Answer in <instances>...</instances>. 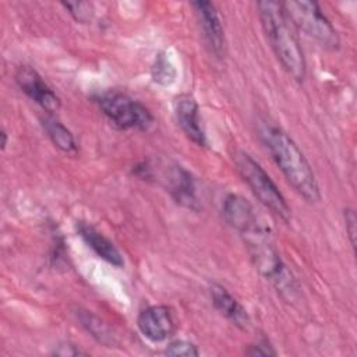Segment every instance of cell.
I'll list each match as a JSON object with an SVG mask.
<instances>
[{
	"mask_svg": "<svg viewBox=\"0 0 357 357\" xmlns=\"http://www.w3.org/2000/svg\"><path fill=\"white\" fill-rule=\"evenodd\" d=\"M261 138L289 184L308 202L321 199L315 173L298 145L279 127L264 124Z\"/></svg>",
	"mask_w": 357,
	"mask_h": 357,
	"instance_id": "cell-1",
	"label": "cell"
},
{
	"mask_svg": "<svg viewBox=\"0 0 357 357\" xmlns=\"http://www.w3.org/2000/svg\"><path fill=\"white\" fill-rule=\"evenodd\" d=\"M264 32L283 70L297 82L305 77V59L297 32L287 18L282 3L265 0L257 3Z\"/></svg>",
	"mask_w": 357,
	"mask_h": 357,
	"instance_id": "cell-2",
	"label": "cell"
},
{
	"mask_svg": "<svg viewBox=\"0 0 357 357\" xmlns=\"http://www.w3.org/2000/svg\"><path fill=\"white\" fill-rule=\"evenodd\" d=\"M245 247L255 269L269 280L280 293H287L290 297L296 291V282L291 273L282 262L265 227L257 225L241 234Z\"/></svg>",
	"mask_w": 357,
	"mask_h": 357,
	"instance_id": "cell-3",
	"label": "cell"
},
{
	"mask_svg": "<svg viewBox=\"0 0 357 357\" xmlns=\"http://www.w3.org/2000/svg\"><path fill=\"white\" fill-rule=\"evenodd\" d=\"M233 159L238 174L258 201L275 216L283 222H289L291 216L290 206L264 167L244 151H237Z\"/></svg>",
	"mask_w": 357,
	"mask_h": 357,
	"instance_id": "cell-4",
	"label": "cell"
},
{
	"mask_svg": "<svg viewBox=\"0 0 357 357\" xmlns=\"http://www.w3.org/2000/svg\"><path fill=\"white\" fill-rule=\"evenodd\" d=\"M282 7L296 31L303 32L328 50H337L340 47L337 31L326 18L318 3L289 0L283 1Z\"/></svg>",
	"mask_w": 357,
	"mask_h": 357,
	"instance_id": "cell-5",
	"label": "cell"
},
{
	"mask_svg": "<svg viewBox=\"0 0 357 357\" xmlns=\"http://www.w3.org/2000/svg\"><path fill=\"white\" fill-rule=\"evenodd\" d=\"M96 103L105 117L120 130H146L153 117L138 100L121 92H105L96 98Z\"/></svg>",
	"mask_w": 357,
	"mask_h": 357,
	"instance_id": "cell-6",
	"label": "cell"
},
{
	"mask_svg": "<svg viewBox=\"0 0 357 357\" xmlns=\"http://www.w3.org/2000/svg\"><path fill=\"white\" fill-rule=\"evenodd\" d=\"M137 326L144 337L153 343L165 342L176 332L174 312L167 305H151L142 310L137 318Z\"/></svg>",
	"mask_w": 357,
	"mask_h": 357,
	"instance_id": "cell-7",
	"label": "cell"
},
{
	"mask_svg": "<svg viewBox=\"0 0 357 357\" xmlns=\"http://www.w3.org/2000/svg\"><path fill=\"white\" fill-rule=\"evenodd\" d=\"M15 82L20 89L39 105L49 114L57 112L61 106L60 98L56 92L43 81V78L29 66H21L15 71Z\"/></svg>",
	"mask_w": 357,
	"mask_h": 357,
	"instance_id": "cell-8",
	"label": "cell"
},
{
	"mask_svg": "<svg viewBox=\"0 0 357 357\" xmlns=\"http://www.w3.org/2000/svg\"><path fill=\"white\" fill-rule=\"evenodd\" d=\"M191 7L195 11L202 35L211 52L218 57H220L225 50V32H223L218 8L215 7L213 3L204 1V0L191 3Z\"/></svg>",
	"mask_w": 357,
	"mask_h": 357,
	"instance_id": "cell-9",
	"label": "cell"
},
{
	"mask_svg": "<svg viewBox=\"0 0 357 357\" xmlns=\"http://www.w3.org/2000/svg\"><path fill=\"white\" fill-rule=\"evenodd\" d=\"M174 114L185 137L198 146H206V135L199 120V107L192 95L183 93L176 98Z\"/></svg>",
	"mask_w": 357,
	"mask_h": 357,
	"instance_id": "cell-10",
	"label": "cell"
},
{
	"mask_svg": "<svg viewBox=\"0 0 357 357\" xmlns=\"http://www.w3.org/2000/svg\"><path fill=\"white\" fill-rule=\"evenodd\" d=\"M222 215L229 226L240 234L248 231L258 225L252 205L238 194H229L222 205Z\"/></svg>",
	"mask_w": 357,
	"mask_h": 357,
	"instance_id": "cell-11",
	"label": "cell"
},
{
	"mask_svg": "<svg viewBox=\"0 0 357 357\" xmlns=\"http://www.w3.org/2000/svg\"><path fill=\"white\" fill-rule=\"evenodd\" d=\"M77 231L79 237L84 240V243L103 261L107 264L116 266V268H123L124 266V259L120 251L114 247V244L105 237L102 233H99L93 226L85 223V222H78L77 225Z\"/></svg>",
	"mask_w": 357,
	"mask_h": 357,
	"instance_id": "cell-12",
	"label": "cell"
},
{
	"mask_svg": "<svg viewBox=\"0 0 357 357\" xmlns=\"http://www.w3.org/2000/svg\"><path fill=\"white\" fill-rule=\"evenodd\" d=\"M166 187L177 204L188 208L198 209L195 187L191 174L181 166H172L166 174Z\"/></svg>",
	"mask_w": 357,
	"mask_h": 357,
	"instance_id": "cell-13",
	"label": "cell"
},
{
	"mask_svg": "<svg viewBox=\"0 0 357 357\" xmlns=\"http://www.w3.org/2000/svg\"><path fill=\"white\" fill-rule=\"evenodd\" d=\"M209 294L213 307L229 321H231L238 328H247L250 324V317L245 308L220 284L213 283L209 287Z\"/></svg>",
	"mask_w": 357,
	"mask_h": 357,
	"instance_id": "cell-14",
	"label": "cell"
},
{
	"mask_svg": "<svg viewBox=\"0 0 357 357\" xmlns=\"http://www.w3.org/2000/svg\"><path fill=\"white\" fill-rule=\"evenodd\" d=\"M40 124L56 148L67 155H75L78 151L73 132L53 116H45L40 119Z\"/></svg>",
	"mask_w": 357,
	"mask_h": 357,
	"instance_id": "cell-15",
	"label": "cell"
},
{
	"mask_svg": "<svg viewBox=\"0 0 357 357\" xmlns=\"http://www.w3.org/2000/svg\"><path fill=\"white\" fill-rule=\"evenodd\" d=\"M152 78L160 85H170L176 79V68L170 59L160 53L156 56L155 64L152 67Z\"/></svg>",
	"mask_w": 357,
	"mask_h": 357,
	"instance_id": "cell-16",
	"label": "cell"
},
{
	"mask_svg": "<svg viewBox=\"0 0 357 357\" xmlns=\"http://www.w3.org/2000/svg\"><path fill=\"white\" fill-rule=\"evenodd\" d=\"M165 354L167 356H184V357H192V356H199L198 347L187 340H174L170 342L166 349Z\"/></svg>",
	"mask_w": 357,
	"mask_h": 357,
	"instance_id": "cell-17",
	"label": "cell"
},
{
	"mask_svg": "<svg viewBox=\"0 0 357 357\" xmlns=\"http://www.w3.org/2000/svg\"><path fill=\"white\" fill-rule=\"evenodd\" d=\"M66 10L73 15V18L78 22H86L92 17V4L84 1H67L61 3Z\"/></svg>",
	"mask_w": 357,
	"mask_h": 357,
	"instance_id": "cell-18",
	"label": "cell"
},
{
	"mask_svg": "<svg viewBox=\"0 0 357 357\" xmlns=\"http://www.w3.org/2000/svg\"><path fill=\"white\" fill-rule=\"evenodd\" d=\"M79 319H81L82 325L88 329V332L92 333V336L98 337V339H99L100 342H103V343L106 342L105 339L109 336V335H106V333H107L106 326H105L98 318H95V317L91 315L88 311H85V312L79 314Z\"/></svg>",
	"mask_w": 357,
	"mask_h": 357,
	"instance_id": "cell-19",
	"label": "cell"
},
{
	"mask_svg": "<svg viewBox=\"0 0 357 357\" xmlns=\"http://www.w3.org/2000/svg\"><path fill=\"white\" fill-rule=\"evenodd\" d=\"M247 356H275L276 351L273 350V347L269 344L268 340H259L254 344H250L248 349L245 350Z\"/></svg>",
	"mask_w": 357,
	"mask_h": 357,
	"instance_id": "cell-20",
	"label": "cell"
},
{
	"mask_svg": "<svg viewBox=\"0 0 357 357\" xmlns=\"http://www.w3.org/2000/svg\"><path fill=\"white\" fill-rule=\"evenodd\" d=\"M344 223H346V233L349 236L350 244L356 247V213L353 209H344Z\"/></svg>",
	"mask_w": 357,
	"mask_h": 357,
	"instance_id": "cell-21",
	"label": "cell"
},
{
	"mask_svg": "<svg viewBox=\"0 0 357 357\" xmlns=\"http://www.w3.org/2000/svg\"><path fill=\"white\" fill-rule=\"evenodd\" d=\"M53 354L56 356H61V357H75V356H84L86 354L85 351H82L78 346L73 344V343H61L57 346V349H54Z\"/></svg>",
	"mask_w": 357,
	"mask_h": 357,
	"instance_id": "cell-22",
	"label": "cell"
},
{
	"mask_svg": "<svg viewBox=\"0 0 357 357\" xmlns=\"http://www.w3.org/2000/svg\"><path fill=\"white\" fill-rule=\"evenodd\" d=\"M0 137H1V149L4 151V149H6V146H7V132H6L4 130H1Z\"/></svg>",
	"mask_w": 357,
	"mask_h": 357,
	"instance_id": "cell-23",
	"label": "cell"
}]
</instances>
